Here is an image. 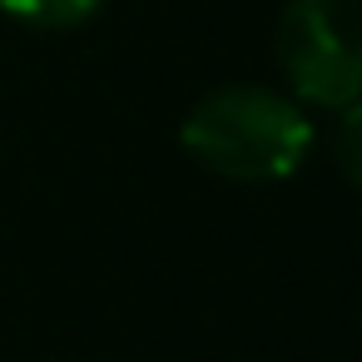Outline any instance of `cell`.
Segmentation results:
<instances>
[{
	"instance_id": "cell-2",
	"label": "cell",
	"mask_w": 362,
	"mask_h": 362,
	"mask_svg": "<svg viewBox=\"0 0 362 362\" xmlns=\"http://www.w3.org/2000/svg\"><path fill=\"white\" fill-rule=\"evenodd\" d=\"M278 65L308 105L342 110L362 100V0H288Z\"/></svg>"
},
{
	"instance_id": "cell-1",
	"label": "cell",
	"mask_w": 362,
	"mask_h": 362,
	"mask_svg": "<svg viewBox=\"0 0 362 362\" xmlns=\"http://www.w3.org/2000/svg\"><path fill=\"white\" fill-rule=\"evenodd\" d=\"M179 144L218 179L273 184L298 174V164L313 149V124L303 105L278 90L223 85L184 115Z\"/></svg>"
},
{
	"instance_id": "cell-3",
	"label": "cell",
	"mask_w": 362,
	"mask_h": 362,
	"mask_svg": "<svg viewBox=\"0 0 362 362\" xmlns=\"http://www.w3.org/2000/svg\"><path fill=\"white\" fill-rule=\"evenodd\" d=\"M105 0H0V11L16 16V21H30V25H45V30H65V25H80L90 21Z\"/></svg>"
},
{
	"instance_id": "cell-4",
	"label": "cell",
	"mask_w": 362,
	"mask_h": 362,
	"mask_svg": "<svg viewBox=\"0 0 362 362\" xmlns=\"http://www.w3.org/2000/svg\"><path fill=\"white\" fill-rule=\"evenodd\" d=\"M332 159L342 169V179L352 189H362V100L337 110V129H332Z\"/></svg>"
}]
</instances>
